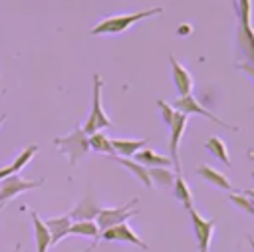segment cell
Masks as SVG:
<instances>
[{"instance_id":"11","label":"cell","mask_w":254,"mask_h":252,"mask_svg":"<svg viewBox=\"0 0 254 252\" xmlns=\"http://www.w3.org/2000/svg\"><path fill=\"white\" fill-rule=\"evenodd\" d=\"M99 204L95 202V198H93V194L91 192H87L77 204H75V208L69 212V218L71 220H95V216L99 214Z\"/></svg>"},{"instance_id":"13","label":"cell","mask_w":254,"mask_h":252,"mask_svg":"<svg viewBox=\"0 0 254 252\" xmlns=\"http://www.w3.org/2000/svg\"><path fill=\"white\" fill-rule=\"evenodd\" d=\"M32 216V224H34V240H36V252H48V248L52 246V236L44 224V220L38 216L36 210H30Z\"/></svg>"},{"instance_id":"21","label":"cell","mask_w":254,"mask_h":252,"mask_svg":"<svg viewBox=\"0 0 254 252\" xmlns=\"http://www.w3.org/2000/svg\"><path fill=\"white\" fill-rule=\"evenodd\" d=\"M149 173V179L153 185H161V187H173V181H175V173L169 171L167 167H151L147 169Z\"/></svg>"},{"instance_id":"27","label":"cell","mask_w":254,"mask_h":252,"mask_svg":"<svg viewBox=\"0 0 254 252\" xmlns=\"http://www.w3.org/2000/svg\"><path fill=\"white\" fill-rule=\"evenodd\" d=\"M244 194L250 196V198H254V190H244Z\"/></svg>"},{"instance_id":"20","label":"cell","mask_w":254,"mask_h":252,"mask_svg":"<svg viewBox=\"0 0 254 252\" xmlns=\"http://www.w3.org/2000/svg\"><path fill=\"white\" fill-rule=\"evenodd\" d=\"M204 147H206V151H208V153H212V155H214L216 159H220L224 165H230L228 149H226V145H224V141H222L220 137H216V135L208 137V139H206V143H204Z\"/></svg>"},{"instance_id":"25","label":"cell","mask_w":254,"mask_h":252,"mask_svg":"<svg viewBox=\"0 0 254 252\" xmlns=\"http://www.w3.org/2000/svg\"><path fill=\"white\" fill-rule=\"evenodd\" d=\"M8 175H12V167H10V165H8V167H2V169H0V181H2V179H6Z\"/></svg>"},{"instance_id":"17","label":"cell","mask_w":254,"mask_h":252,"mask_svg":"<svg viewBox=\"0 0 254 252\" xmlns=\"http://www.w3.org/2000/svg\"><path fill=\"white\" fill-rule=\"evenodd\" d=\"M133 157H135L137 163H141L143 167H149V169L151 167H169L171 165V159L169 157H163V155H159V153H155L151 149H141Z\"/></svg>"},{"instance_id":"9","label":"cell","mask_w":254,"mask_h":252,"mask_svg":"<svg viewBox=\"0 0 254 252\" xmlns=\"http://www.w3.org/2000/svg\"><path fill=\"white\" fill-rule=\"evenodd\" d=\"M190 214V222H192V230L198 242V250H208V244L212 240V230H214V220H206L202 218L194 208L189 210Z\"/></svg>"},{"instance_id":"31","label":"cell","mask_w":254,"mask_h":252,"mask_svg":"<svg viewBox=\"0 0 254 252\" xmlns=\"http://www.w3.org/2000/svg\"><path fill=\"white\" fill-rule=\"evenodd\" d=\"M18 250H20V244H16V246H14V252H18Z\"/></svg>"},{"instance_id":"32","label":"cell","mask_w":254,"mask_h":252,"mask_svg":"<svg viewBox=\"0 0 254 252\" xmlns=\"http://www.w3.org/2000/svg\"><path fill=\"white\" fill-rule=\"evenodd\" d=\"M198 252H206V250H198Z\"/></svg>"},{"instance_id":"12","label":"cell","mask_w":254,"mask_h":252,"mask_svg":"<svg viewBox=\"0 0 254 252\" xmlns=\"http://www.w3.org/2000/svg\"><path fill=\"white\" fill-rule=\"evenodd\" d=\"M50 236H52V244H58L62 238H65L69 234V226H71V218L69 214H64V216H56V218H48L44 220Z\"/></svg>"},{"instance_id":"8","label":"cell","mask_w":254,"mask_h":252,"mask_svg":"<svg viewBox=\"0 0 254 252\" xmlns=\"http://www.w3.org/2000/svg\"><path fill=\"white\" fill-rule=\"evenodd\" d=\"M169 127H171V139H169L171 163H175V169L181 171V165H179V145H181L183 133H185V129H187V115L181 113V111H177Z\"/></svg>"},{"instance_id":"28","label":"cell","mask_w":254,"mask_h":252,"mask_svg":"<svg viewBox=\"0 0 254 252\" xmlns=\"http://www.w3.org/2000/svg\"><path fill=\"white\" fill-rule=\"evenodd\" d=\"M248 242H250V246H252V250H254V238H252V236H248Z\"/></svg>"},{"instance_id":"30","label":"cell","mask_w":254,"mask_h":252,"mask_svg":"<svg viewBox=\"0 0 254 252\" xmlns=\"http://www.w3.org/2000/svg\"><path fill=\"white\" fill-rule=\"evenodd\" d=\"M4 117H6V115H0V125L4 123Z\"/></svg>"},{"instance_id":"3","label":"cell","mask_w":254,"mask_h":252,"mask_svg":"<svg viewBox=\"0 0 254 252\" xmlns=\"http://www.w3.org/2000/svg\"><path fill=\"white\" fill-rule=\"evenodd\" d=\"M54 145L64 153V155H67V159H69V165H75L81 157H85L87 155V151H89V139H87V135L83 133V129L81 127H75L69 135H65V137H56L54 139Z\"/></svg>"},{"instance_id":"2","label":"cell","mask_w":254,"mask_h":252,"mask_svg":"<svg viewBox=\"0 0 254 252\" xmlns=\"http://www.w3.org/2000/svg\"><path fill=\"white\" fill-rule=\"evenodd\" d=\"M101 87H103V81H101L99 73H93V101H91V111L87 115L85 125L81 127L85 135H91V133H97V131H103V129L111 127V119L105 115V111L101 107Z\"/></svg>"},{"instance_id":"15","label":"cell","mask_w":254,"mask_h":252,"mask_svg":"<svg viewBox=\"0 0 254 252\" xmlns=\"http://www.w3.org/2000/svg\"><path fill=\"white\" fill-rule=\"evenodd\" d=\"M147 139H111V147L117 157H133L137 151L145 149Z\"/></svg>"},{"instance_id":"7","label":"cell","mask_w":254,"mask_h":252,"mask_svg":"<svg viewBox=\"0 0 254 252\" xmlns=\"http://www.w3.org/2000/svg\"><path fill=\"white\" fill-rule=\"evenodd\" d=\"M101 240H105V242H131V244H135V246L147 250V244L131 230V226H129L127 222H121V224H115V226L103 230V232L99 234V242H101Z\"/></svg>"},{"instance_id":"29","label":"cell","mask_w":254,"mask_h":252,"mask_svg":"<svg viewBox=\"0 0 254 252\" xmlns=\"http://www.w3.org/2000/svg\"><path fill=\"white\" fill-rule=\"evenodd\" d=\"M230 2H232V8H234V12H236V2H238V0H230Z\"/></svg>"},{"instance_id":"22","label":"cell","mask_w":254,"mask_h":252,"mask_svg":"<svg viewBox=\"0 0 254 252\" xmlns=\"http://www.w3.org/2000/svg\"><path fill=\"white\" fill-rule=\"evenodd\" d=\"M36 151H38V147H36V145H28V147H26V149H24V151H22V153L16 157V161L10 165V167H12V173L22 171V169H24V167H26V165L32 161V157L36 155Z\"/></svg>"},{"instance_id":"19","label":"cell","mask_w":254,"mask_h":252,"mask_svg":"<svg viewBox=\"0 0 254 252\" xmlns=\"http://www.w3.org/2000/svg\"><path fill=\"white\" fill-rule=\"evenodd\" d=\"M89 139V149L97 151V153H105V155H111V157H117L113 147H111V139L103 133V131H97V133H91L87 135Z\"/></svg>"},{"instance_id":"14","label":"cell","mask_w":254,"mask_h":252,"mask_svg":"<svg viewBox=\"0 0 254 252\" xmlns=\"http://www.w3.org/2000/svg\"><path fill=\"white\" fill-rule=\"evenodd\" d=\"M196 173L200 179H204L206 183L214 185L216 189H222V190H232V183L228 181V177L220 171H216L214 167H208V165H198L196 167Z\"/></svg>"},{"instance_id":"26","label":"cell","mask_w":254,"mask_h":252,"mask_svg":"<svg viewBox=\"0 0 254 252\" xmlns=\"http://www.w3.org/2000/svg\"><path fill=\"white\" fill-rule=\"evenodd\" d=\"M190 30H192L190 26H187V24H183V26H181V30H179V34H181V36H187V34L190 32Z\"/></svg>"},{"instance_id":"4","label":"cell","mask_w":254,"mask_h":252,"mask_svg":"<svg viewBox=\"0 0 254 252\" xmlns=\"http://www.w3.org/2000/svg\"><path fill=\"white\" fill-rule=\"evenodd\" d=\"M135 202H137V198H131L127 204H121L117 208H101L99 214L95 216V224H97L99 232H103V230H107V228H111L115 224L127 222L131 216L139 214L137 208H131V204H135Z\"/></svg>"},{"instance_id":"1","label":"cell","mask_w":254,"mask_h":252,"mask_svg":"<svg viewBox=\"0 0 254 252\" xmlns=\"http://www.w3.org/2000/svg\"><path fill=\"white\" fill-rule=\"evenodd\" d=\"M163 14V8L161 6H155V8H147V10H141V12H133V14H121V16H111V18H105L101 20L97 26H93L89 30L91 36H103V34H121L125 32L127 28H131L133 24L145 20V18H151V16H159Z\"/></svg>"},{"instance_id":"5","label":"cell","mask_w":254,"mask_h":252,"mask_svg":"<svg viewBox=\"0 0 254 252\" xmlns=\"http://www.w3.org/2000/svg\"><path fill=\"white\" fill-rule=\"evenodd\" d=\"M42 183H44L42 179H40V181H26V179L18 177L16 173L8 175V177H6V179H2V183H0V206H2L6 200L14 198L16 194L24 192V190L38 189Z\"/></svg>"},{"instance_id":"23","label":"cell","mask_w":254,"mask_h":252,"mask_svg":"<svg viewBox=\"0 0 254 252\" xmlns=\"http://www.w3.org/2000/svg\"><path fill=\"white\" fill-rule=\"evenodd\" d=\"M250 14H252V2L250 0H238L236 2V16L240 26H250Z\"/></svg>"},{"instance_id":"6","label":"cell","mask_w":254,"mask_h":252,"mask_svg":"<svg viewBox=\"0 0 254 252\" xmlns=\"http://www.w3.org/2000/svg\"><path fill=\"white\" fill-rule=\"evenodd\" d=\"M177 111H181V113H185V115H202V117H206V119H210V121H214L216 125H222V127H226V129H230V131H236V127L234 125H228V123H224L222 119H218L216 115H212L208 109H204L194 97H192V93H189V95H181L177 101H175V105H173Z\"/></svg>"},{"instance_id":"16","label":"cell","mask_w":254,"mask_h":252,"mask_svg":"<svg viewBox=\"0 0 254 252\" xmlns=\"http://www.w3.org/2000/svg\"><path fill=\"white\" fill-rule=\"evenodd\" d=\"M173 194H175V198H177V200H181V202H183V206H185L187 210H190V208H192V192H190V189H189V185H187L185 177L181 175V171H177V173H175V181H173Z\"/></svg>"},{"instance_id":"10","label":"cell","mask_w":254,"mask_h":252,"mask_svg":"<svg viewBox=\"0 0 254 252\" xmlns=\"http://www.w3.org/2000/svg\"><path fill=\"white\" fill-rule=\"evenodd\" d=\"M169 62H171V73H173V83L179 91V95H189L192 93V75L189 69H185L175 56H169Z\"/></svg>"},{"instance_id":"24","label":"cell","mask_w":254,"mask_h":252,"mask_svg":"<svg viewBox=\"0 0 254 252\" xmlns=\"http://www.w3.org/2000/svg\"><path fill=\"white\" fill-rule=\"evenodd\" d=\"M157 105H159V109H161V115H163V121H165L167 125H171V121H173V117H175V113H177V109H175L173 105H169L167 101H163V99H159V101H157Z\"/></svg>"},{"instance_id":"18","label":"cell","mask_w":254,"mask_h":252,"mask_svg":"<svg viewBox=\"0 0 254 252\" xmlns=\"http://www.w3.org/2000/svg\"><path fill=\"white\" fill-rule=\"evenodd\" d=\"M117 163H121L129 173H133L147 189H153V183H151V179H149V173H147V167H143L141 163H137L135 159H125V157H113Z\"/></svg>"}]
</instances>
